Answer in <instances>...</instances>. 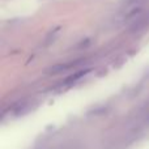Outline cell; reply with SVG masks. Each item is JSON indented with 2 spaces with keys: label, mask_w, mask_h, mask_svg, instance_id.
Returning a JSON list of instances; mask_svg holds the SVG:
<instances>
[{
  "label": "cell",
  "mask_w": 149,
  "mask_h": 149,
  "mask_svg": "<svg viewBox=\"0 0 149 149\" xmlns=\"http://www.w3.org/2000/svg\"><path fill=\"white\" fill-rule=\"evenodd\" d=\"M80 62H82V60H77V62H74V63H68V64H56V65H54V67H50V70L47 71V72L51 73V74L60 73V72H63V71H67L68 68L73 67V65L79 64Z\"/></svg>",
  "instance_id": "2"
},
{
  "label": "cell",
  "mask_w": 149,
  "mask_h": 149,
  "mask_svg": "<svg viewBox=\"0 0 149 149\" xmlns=\"http://www.w3.org/2000/svg\"><path fill=\"white\" fill-rule=\"evenodd\" d=\"M89 72H90V68H86V70H80V71H77L76 73L68 76L67 79L64 80V82H63V84H64V85H71V84H73V82L79 81L80 79H84L85 74L89 73Z\"/></svg>",
  "instance_id": "1"
}]
</instances>
